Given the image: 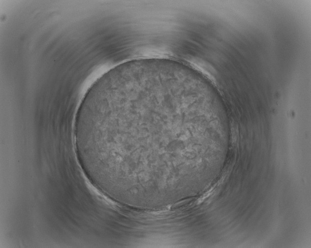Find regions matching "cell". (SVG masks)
<instances>
[{"label":"cell","instance_id":"6da1fadb","mask_svg":"<svg viewBox=\"0 0 311 248\" xmlns=\"http://www.w3.org/2000/svg\"><path fill=\"white\" fill-rule=\"evenodd\" d=\"M182 98L155 86L102 92L90 126L103 162L117 181L155 186L176 178Z\"/></svg>","mask_w":311,"mask_h":248}]
</instances>
